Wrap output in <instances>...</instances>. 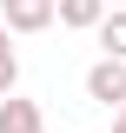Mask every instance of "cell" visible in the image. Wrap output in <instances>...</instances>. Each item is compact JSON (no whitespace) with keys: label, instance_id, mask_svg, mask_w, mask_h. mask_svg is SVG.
<instances>
[{"label":"cell","instance_id":"obj_2","mask_svg":"<svg viewBox=\"0 0 126 133\" xmlns=\"http://www.w3.org/2000/svg\"><path fill=\"white\" fill-rule=\"evenodd\" d=\"M0 20L7 33H47L60 20V0H0Z\"/></svg>","mask_w":126,"mask_h":133},{"label":"cell","instance_id":"obj_5","mask_svg":"<svg viewBox=\"0 0 126 133\" xmlns=\"http://www.w3.org/2000/svg\"><path fill=\"white\" fill-rule=\"evenodd\" d=\"M100 47H106V53H120V60H126V7H120V14H113V7H106V20H100Z\"/></svg>","mask_w":126,"mask_h":133},{"label":"cell","instance_id":"obj_3","mask_svg":"<svg viewBox=\"0 0 126 133\" xmlns=\"http://www.w3.org/2000/svg\"><path fill=\"white\" fill-rule=\"evenodd\" d=\"M0 133H47L40 127V107L20 93H0Z\"/></svg>","mask_w":126,"mask_h":133},{"label":"cell","instance_id":"obj_6","mask_svg":"<svg viewBox=\"0 0 126 133\" xmlns=\"http://www.w3.org/2000/svg\"><path fill=\"white\" fill-rule=\"evenodd\" d=\"M20 80V53H13V33H7V20H0V93H13Z\"/></svg>","mask_w":126,"mask_h":133},{"label":"cell","instance_id":"obj_7","mask_svg":"<svg viewBox=\"0 0 126 133\" xmlns=\"http://www.w3.org/2000/svg\"><path fill=\"white\" fill-rule=\"evenodd\" d=\"M113 133H126V107H113Z\"/></svg>","mask_w":126,"mask_h":133},{"label":"cell","instance_id":"obj_1","mask_svg":"<svg viewBox=\"0 0 126 133\" xmlns=\"http://www.w3.org/2000/svg\"><path fill=\"white\" fill-rule=\"evenodd\" d=\"M86 100H100V107H126V60H120V53H100V60L86 66Z\"/></svg>","mask_w":126,"mask_h":133},{"label":"cell","instance_id":"obj_4","mask_svg":"<svg viewBox=\"0 0 126 133\" xmlns=\"http://www.w3.org/2000/svg\"><path fill=\"white\" fill-rule=\"evenodd\" d=\"M100 20H106V0H60V27H73V33H93Z\"/></svg>","mask_w":126,"mask_h":133}]
</instances>
